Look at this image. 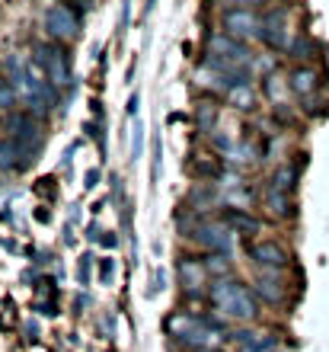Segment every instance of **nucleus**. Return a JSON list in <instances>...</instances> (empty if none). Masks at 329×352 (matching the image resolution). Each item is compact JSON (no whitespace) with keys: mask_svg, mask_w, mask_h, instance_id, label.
Here are the masks:
<instances>
[{"mask_svg":"<svg viewBox=\"0 0 329 352\" xmlns=\"http://www.w3.org/2000/svg\"><path fill=\"white\" fill-rule=\"evenodd\" d=\"M224 221H227L237 234H256L259 231V221L253 218V214L243 212V208H237V212H227V214H224Z\"/></svg>","mask_w":329,"mask_h":352,"instance_id":"obj_16","label":"nucleus"},{"mask_svg":"<svg viewBox=\"0 0 329 352\" xmlns=\"http://www.w3.org/2000/svg\"><path fill=\"white\" fill-rule=\"evenodd\" d=\"M100 241H102V247H109V250H112V247H119V237H115V231H106Z\"/></svg>","mask_w":329,"mask_h":352,"instance_id":"obj_34","label":"nucleus"},{"mask_svg":"<svg viewBox=\"0 0 329 352\" xmlns=\"http://www.w3.org/2000/svg\"><path fill=\"white\" fill-rule=\"evenodd\" d=\"M288 55H291V58H301V61H304V58H310L313 55V42H310V38H297V42H291Z\"/></svg>","mask_w":329,"mask_h":352,"instance_id":"obj_28","label":"nucleus"},{"mask_svg":"<svg viewBox=\"0 0 329 352\" xmlns=\"http://www.w3.org/2000/svg\"><path fill=\"white\" fill-rule=\"evenodd\" d=\"M214 199H218V195H214V186L201 183V186H195L192 192H189V199H185V202H189V208H192V212H201V208H211V205H214Z\"/></svg>","mask_w":329,"mask_h":352,"instance_id":"obj_15","label":"nucleus"},{"mask_svg":"<svg viewBox=\"0 0 329 352\" xmlns=\"http://www.w3.org/2000/svg\"><path fill=\"white\" fill-rule=\"evenodd\" d=\"M137 102H141V100H137V93H135V96L128 100V116H137Z\"/></svg>","mask_w":329,"mask_h":352,"instance_id":"obj_37","label":"nucleus"},{"mask_svg":"<svg viewBox=\"0 0 329 352\" xmlns=\"http://www.w3.org/2000/svg\"><path fill=\"white\" fill-rule=\"evenodd\" d=\"M208 52H211V55L227 58V61H234L237 67H249V65H253V52H249L240 38L230 36V32H218V36H211L208 38Z\"/></svg>","mask_w":329,"mask_h":352,"instance_id":"obj_7","label":"nucleus"},{"mask_svg":"<svg viewBox=\"0 0 329 352\" xmlns=\"http://www.w3.org/2000/svg\"><path fill=\"white\" fill-rule=\"evenodd\" d=\"M227 3H234V7H256L262 0H227Z\"/></svg>","mask_w":329,"mask_h":352,"instance_id":"obj_35","label":"nucleus"},{"mask_svg":"<svg viewBox=\"0 0 329 352\" xmlns=\"http://www.w3.org/2000/svg\"><path fill=\"white\" fill-rule=\"evenodd\" d=\"M128 13H131V0H125V3H122V26L128 23Z\"/></svg>","mask_w":329,"mask_h":352,"instance_id":"obj_36","label":"nucleus"},{"mask_svg":"<svg viewBox=\"0 0 329 352\" xmlns=\"http://www.w3.org/2000/svg\"><path fill=\"white\" fill-rule=\"evenodd\" d=\"M144 154V125L135 119V135H131V160H141Z\"/></svg>","mask_w":329,"mask_h":352,"instance_id":"obj_26","label":"nucleus"},{"mask_svg":"<svg viewBox=\"0 0 329 352\" xmlns=\"http://www.w3.org/2000/svg\"><path fill=\"white\" fill-rule=\"evenodd\" d=\"M42 26H45V32L55 38V42H73V38L80 36V16H77V10L67 7V3L48 7L45 16H42Z\"/></svg>","mask_w":329,"mask_h":352,"instance_id":"obj_1","label":"nucleus"},{"mask_svg":"<svg viewBox=\"0 0 329 352\" xmlns=\"http://www.w3.org/2000/svg\"><path fill=\"white\" fill-rule=\"evenodd\" d=\"M211 148L218 151V154H230L234 151V138H230L227 131H214L211 135Z\"/></svg>","mask_w":329,"mask_h":352,"instance_id":"obj_27","label":"nucleus"},{"mask_svg":"<svg viewBox=\"0 0 329 352\" xmlns=\"http://www.w3.org/2000/svg\"><path fill=\"white\" fill-rule=\"evenodd\" d=\"M26 336H29V340H36V336H38V324H26Z\"/></svg>","mask_w":329,"mask_h":352,"instance_id":"obj_38","label":"nucleus"},{"mask_svg":"<svg viewBox=\"0 0 329 352\" xmlns=\"http://www.w3.org/2000/svg\"><path fill=\"white\" fill-rule=\"evenodd\" d=\"M224 199H227L230 205H240V208H247V205H249V195H247V192H240V189H237V192L230 189V192L224 195Z\"/></svg>","mask_w":329,"mask_h":352,"instance_id":"obj_31","label":"nucleus"},{"mask_svg":"<svg viewBox=\"0 0 329 352\" xmlns=\"http://www.w3.org/2000/svg\"><path fill=\"white\" fill-rule=\"evenodd\" d=\"M205 266H208V272L211 276H227L230 272V256L227 253H208V256H205Z\"/></svg>","mask_w":329,"mask_h":352,"instance_id":"obj_23","label":"nucleus"},{"mask_svg":"<svg viewBox=\"0 0 329 352\" xmlns=\"http://www.w3.org/2000/svg\"><path fill=\"white\" fill-rule=\"evenodd\" d=\"M189 170H192L195 176H220V167H218V160L214 157H208V154H198V157L192 160V164H189Z\"/></svg>","mask_w":329,"mask_h":352,"instance_id":"obj_22","label":"nucleus"},{"mask_svg":"<svg viewBox=\"0 0 329 352\" xmlns=\"http://www.w3.org/2000/svg\"><path fill=\"white\" fill-rule=\"evenodd\" d=\"M227 96H230V102H234V109H253V106H256V90L249 87V80L247 84H234L227 90Z\"/></svg>","mask_w":329,"mask_h":352,"instance_id":"obj_14","label":"nucleus"},{"mask_svg":"<svg viewBox=\"0 0 329 352\" xmlns=\"http://www.w3.org/2000/svg\"><path fill=\"white\" fill-rule=\"evenodd\" d=\"M249 260L256 263V266H262V269H284L291 256H288V250H284L282 243L256 241L253 247H249Z\"/></svg>","mask_w":329,"mask_h":352,"instance_id":"obj_10","label":"nucleus"},{"mask_svg":"<svg viewBox=\"0 0 329 352\" xmlns=\"http://www.w3.org/2000/svg\"><path fill=\"white\" fill-rule=\"evenodd\" d=\"M16 87L10 84V80H0V109H13L16 106Z\"/></svg>","mask_w":329,"mask_h":352,"instance_id":"obj_25","label":"nucleus"},{"mask_svg":"<svg viewBox=\"0 0 329 352\" xmlns=\"http://www.w3.org/2000/svg\"><path fill=\"white\" fill-rule=\"evenodd\" d=\"M317 84H320V80H317V71H313V67H294L291 77H288V87H291L297 96H304V100L317 90Z\"/></svg>","mask_w":329,"mask_h":352,"instance_id":"obj_13","label":"nucleus"},{"mask_svg":"<svg viewBox=\"0 0 329 352\" xmlns=\"http://www.w3.org/2000/svg\"><path fill=\"white\" fill-rule=\"evenodd\" d=\"M90 269H93V256L87 253V256L80 260V266H77V278H80V285H87V282H90Z\"/></svg>","mask_w":329,"mask_h":352,"instance_id":"obj_30","label":"nucleus"},{"mask_svg":"<svg viewBox=\"0 0 329 352\" xmlns=\"http://www.w3.org/2000/svg\"><path fill=\"white\" fill-rule=\"evenodd\" d=\"M179 276H183V285L189 288V295H198L201 288L208 285V266H205V260H183L179 263Z\"/></svg>","mask_w":329,"mask_h":352,"instance_id":"obj_11","label":"nucleus"},{"mask_svg":"<svg viewBox=\"0 0 329 352\" xmlns=\"http://www.w3.org/2000/svg\"><path fill=\"white\" fill-rule=\"evenodd\" d=\"M275 272H278V269H262L256 276V295L262 298V301H269V305L284 301V285L275 278Z\"/></svg>","mask_w":329,"mask_h":352,"instance_id":"obj_12","label":"nucleus"},{"mask_svg":"<svg viewBox=\"0 0 329 352\" xmlns=\"http://www.w3.org/2000/svg\"><path fill=\"white\" fill-rule=\"evenodd\" d=\"M230 164H240V167H249V164H256L259 160V151L253 144H234V151L227 154Z\"/></svg>","mask_w":329,"mask_h":352,"instance_id":"obj_21","label":"nucleus"},{"mask_svg":"<svg viewBox=\"0 0 329 352\" xmlns=\"http://www.w3.org/2000/svg\"><path fill=\"white\" fill-rule=\"evenodd\" d=\"M195 352H218V349H195Z\"/></svg>","mask_w":329,"mask_h":352,"instance_id":"obj_39","label":"nucleus"},{"mask_svg":"<svg viewBox=\"0 0 329 352\" xmlns=\"http://www.w3.org/2000/svg\"><path fill=\"white\" fill-rule=\"evenodd\" d=\"M38 160V151L16 138H0V173H23Z\"/></svg>","mask_w":329,"mask_h":352,"instance_id":"obj_3","label":"nucleus"},{"mask_svg":"<svg viewBox=\"0 0 329 352\" xmlns=\"http://www.w3.org/2000/svg\"><path fill=\"white\" fill-rule=\"evenodd\" d=\"M192 237L208 253H234V228L227 221H198L192 228Z\"/></svg>","mask_w":329,"mask_h":352,"instance_id":"obj_2","label":"nucleus"},{"mask_svg":"<svg viewBox=\"0 0 329 352\" xmlns=\"http://www.w3.org/2000/svg\"><path fill=\"white\" fill-rule=\"evenodd\" d=\"M265 205H269V212H272L275 218H288V214H291V199H288V192H275V189H269Z\"/></svg>","mask_w":329,"mask_h":352,"instance_id":"obj_19","label":"nucleus"},{"mask_svg":"<svg viewBox=\"0 0 329 352\" xmlns=\"http://www.w3.org/2000/svg\"><path fill=\"white\" fill-rule=\"evenodd\" d=\"M7 131H10V138H16L19 144H29V148L42 151V131L32 122V112H10Z\"/></svg>","mask_w":329,"mask_h":352,"instance_id":"obj_9","label":"nucleus"},{"mask_svg":"<svg viewBox=\"0 0 329 352\" xmlns=\"http://www.w3.org/2000/svg\"><path fill=\"white\" fill-rule=\"evenodd\" d=\"M160 160H163V144H160V138L154 141V167H150V176L157 179V173H160Z\"/></svg>","mask_w":329,"mask_h":352,"instance_id":"obj_32","label":"nucleus"},{"mask_svg":"<svg viewBox=\"0 0 329 352\" xmlns=\"http://www.w3.org/2000/svg\"><path fill=\"white\" fill-rule=\"evenodd\" d=\"M198 324H201V320H195V317H189V314H173L170 320H166V330H170L176 340H185V336L192 333Z\"/></svg>","mask_w":329,"mask_h":352,"instance_id":"obj_18","label":"nucleus"},{"mask_svg":"<svg viewBox=\"0 0 329 352\" xmlns=\"http://www.w3.org/2000/svg\"><path fill=\"white\" fill-rule=\"evenodd\" d=\"M112 276H115V260H112V256L109 260H100V282L102 285H109Z\"/></svg>","mask_w":329,"mask_h":352,"instance_id":"obj_29","label":"nucleus"},{"mask_svg":"<svg viewBox=\"0 0 329 352\" xmlns=\"http://www.w3.org/2000/svg\"><path fill=\"white\" fill-rule=\"evenodd\" d=\"M218 311L224 317H230V320H243V324H249L253 317H256V298H253V292L243 285H237L234 292H230V298L224 301V305H218Z\"/></svg>","mask_w":329,"mask_h":352,"instance_id":"obj_8","label":"nucleus"},{"mask_svg":"<svg viewBox=\"0 0 329 352\" xmlns=\"http://www.w3.org/2000/svg\"><path fill=\"white\" fill-rule=\"evenodd\" d=\"M100 183V170H87V179H83V189H96Z\"/></svg>","mask_w":329,"mask_h":352,"instance_id":"obj_33","label":"nucleus"},{"mask_svg":"<svg viewBox=\"0 0 329 352\" xmlns=\"http://www.w3.org/2000/svg\"><path fill=\"white\" fill-rule=\"evenodd\" d=\"M36 61L42 65V71L55 87L71 84V58L58 45H36Z\"/></svg>","mask_w":329,"mask_h":352,"instance_id":"obj_4","label":"nucleus"},{"mask_svg":"<svg viewBox=\"0 0 329 352\" xmlns=\"http://www.w3.org/2000/svg\"><path fill=\"white\" fill-rule=\"evenodd\" d=\"M297 170H301V160H297V167H278L272 176V189L275 192H288L294 186V179H297Z\"/></svg>","mask_w":329,"mask_h":352,"instance_id":"obj_20","label":"nucleus"},{"mask_svg":"<svg viewBox=\"0 0 329 352\" xmlns=\"http://www.w3.org/2000/svg\"><path fill=\"white\" fill-rule=\"evenodd\" d=\"M262 42L272 45L275 52H288L291 48V38H288V10L275 7L262 16Z\"/></svg>","mask_w":329,"mask_h":352,"instance_id":"obj_6","label":"nucleus"},{"mask_svg":"<svg viewBox=\"0 0 329 352\" xmlns=\"http://www.w3.org/2000/svg\"><path fill=\"white\" fill-rule=\"evenodd\" d=\"M278 349V340L275 336H269V333H256V340L249 346H243L240 352H275Z\"/></svg>","mask_w":329,"mask_h":352,"instance_id":"obj_24","label":"nucleus"},{"mask_svg":"<svg viewBox=\"0 0 329 352\" xmlns=\"http://www.w3.org/2000/svg\"><path fill=\"white\" fill-rule=\"evenodd\" d=\"M224 32L234 38H262V16L249 7H230L224 13Z\"/></svg>","mask_w":329,"mask_h":352,"instance_id":"obj_5","label":"nucleus"},{"mask_svg":"<svg viewBox=\"0 0 329 352\" xmlns=\"http://www.w3.org/2000/svg\"><path fill=\"white\" fill-rule=\"evenodd\" d=\"M214 122H218V106H214V100H201L198 106H195V125H198V131H211Z\"/></svg>","mask_w":329,"mask_h":352,"instance_id":"obj_17","label":"nucleus"}]
</instances>
